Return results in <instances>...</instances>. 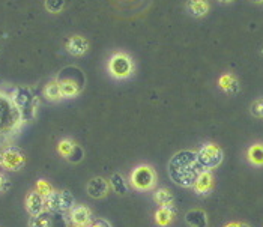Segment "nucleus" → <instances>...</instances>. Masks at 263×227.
<instances>
[{
    "mask_svg": "<svg viewBox=\"0 0 263 227\" xmlns=\"http://www.w3.org/2000/svg\"><path fill=\"white\" fill-rule=\"evenodd\" d=\"M202 172L203 168L197 161L196 150H179L168 160L167 164L168 178L182 188H193Z\"/></svg>",
    "mask_w": 263,
    "mask_h": 227,
    "instance_id": "nucleus-1",
    "label": "nucleus"
},
{
    "mask_svg": "<svg viewBox=\"0 0 263 227\" xmlns=\"http://www.w3.org/2000/svg\"><path fill=\"white\" fill-rule=\"evenodd\" d=\"M23 125V116L11 93L0 90V147L11 145L20 134Z\"/></svg>",
    "mask_w": 263,
    "mask_h": 227,
    "instance_id": "nucleus-2",
    "label": "nucleus"
},
{
    "mask_svg": "<svg viewBox=\"0 0 263 227\" xmlns=\"http://www.w3.org/2000/svg\"><path fill=\"white\" fill-rule=\"evenodd\" d=\"M11 98L18 107L24 124L35 121V118L38 115V108H40V98L36 97L33 89H30L27 86H18L12 90Z\"/></svg>",
    "mask_w": 263,
    "mask_h": 227,
    "instance_id": "nucleus-3",
    "label": "nucleus"
},
{
    "mask_svg": "<svg viewBox=\"0 0 263 227\" xmlns=\"http://www.w3.org/2000/svg\"><path fill=\"white\" fill-rule=\"evenodd\" d=\"M157 184H158V175L152 165H137L133 168V172L129 175V185L136 191H140V193L152 191L157 188Z\"/></svg>",
    "mask_w": 263,
    "mask_h": 227,
    "instance_id": "nucleus-4",
    "label": "nucleus"
},
{
    "mask_svg": "<svg viewBox=\"0 0 263 227\" xmlns=\"http://www.w3.org/2000/svg\"><path fill=\"white\" fill-rule=\"evenodd\" d=\"M134 61L129 54L118 51L115 53L110 61L107 63V69L110 72V75L116 80H126L133 75L134 72Z\"/></svg>",
    "mask_w": 263,
    "mask_h": 227,
    "instance_id": "nucleus-5",
    "label": "nucleus"
},
{
    "mask_svg": "<svg viewBox=\"0 0 263 227\" xmlns=\"http://www.w3.org/2000/svg\"><path fill=\"white\" fill-rule=\"evenodd\" d=\"M27 163V158L20 147L14 145L0 149V168L6 172H20Z\"/></svg>",
    "mask_w": 263,
    "mask_h": 227,
    "instance_id": "nucleus-6",
    "label": "nucleus"
},
{
    "mask_svg": "<svg viewBox=\"0 0 263 227\" xmlns=\"http://www.w3.org/2000/svg\"><path fill=\"white\" fill-rule=\"evenodd\" d=\"M197 161L203 170L212 172L214 168L220 167L224 160L223 149L215 143H206L197 152Z\"/></svg>",
    "mask_w": 263,
    "mask_h": 227,
    "instance_id": "nucleus-7",
    "label": "nucleus"
},
{
    "mask_svg": "<svg viewBox=\"0 0 263 227\" xmlns=\"http://www.w3.org/2000/svg\"><path fill=\"white\" fill-rule=\"evenodd\" d=\"M76 205V199L68 190H54L48 197H45V209L51 212L68 214Z\"/></svg>",
    "mask_w": 263,
    "mask_h": 227,
    "instance_id": "nucleus-8",
    "label": "nucleus"
},
{
    "mask_svg": "<svg viewBox=\"0 0 263 227\" xmlns=\"http://www.w3.org/2000/svg\"><path fill=\"white\" fill-rule=\"evenodd\" d=\"M29 227H69V220L65 217V214L44 211L36 217H30Z\"/></svg>",
    "mask_w": 263,
    "mask_h": 227,
    "instance_id": "nucleus-9",
    "label": "nucleus"
},
{
    "mask_svg": "<svg viewBox=\"0 0 263 227\" xmlns=\"http://www.w3.org/2000/svg\"><path fill=\"white\" fill-rule=\"evenodd\" d=\"M80 77H83V74H79L77 77H72V75H59L56 80L59 83V87H61L62 97L63 98H76L80 95V92L83 90V83L84 79L80 80Z\"/></svg>",
    "mask_w": 263,
    "mask_h": 227,
    "instance_id": "nucleus-10",
    "label": "nucleus"
},
{
    "mask_svg": "<svg viewBox=\"0 0 263 227\" xmlns=\"http://www.w3.org/2000/svg\"><path fill=\"white\" fill-rule=\"evenodd\" d=\"M68 220L74 227H89L93 221L92 209L86 205H74V207L68 212Z\"/></svg>",
    "mask_w": 263,
    "mask_h": 227,
    "instance_id": "nucleus-11",
    "label": "nucleus"
},
{
    "mask_svg": "<svg viewBox=\"0 0 263 227\" xmlns=\"http://www.w3.org/2000/svg\"><path fill=\"white\" fill-rule=\"evenodd\" d=\"M110 182L108 179H104L101 176H97V178H92L89 181V184L86 186V191L87 194L92 197V199H102L105 197L108 193H110Z\"/></svg>",
    "mask_w": 263,
    "mask_h": 227,
    "instance_id": "nucleus-12",
    "label": "nucleus"
},
{
    "mask_svg": "<svg viewBox=\"0 0 263 227\" xmlns=\"http://www.w3.org/2000/svg\"><path fill=\"white\" fill-rule=\"evenodd\" d=\"M24 205H26V211H27V214L30 217H36V215H40L41 212L45 211V199L41 196L36 190H32L26 196Z\"/></svg>",
    "mask_w": 263,
    "mask_h": 227,
    "instance_id": "nucleus-13",
    "label": "nucleus"
},
{
    "mask_svg": "<svg viewBox=\"0 0 263 227\" xmlns=\"http://www.w3.org/2000/svg\"><path fill=\"white\" fill-rule=\"evenodd\" d=\"M214 186V176H212V172H208V170H203L202 173L197 176L193 190L196 194L199 196H204V194H209V191L212 190Z\"/></svg>",
    "mask_w": 263,
    "mask_h": 227,
    "instance_id": "nucleus-14",
    "label": "nucleus"
},
{
    "mask_svg": "<svg viewBox=\"0 0 263 227\" xmlns=\"http://www.w3.org/2000/svg\"><path fill=\"white\" fill-rule=\"evenodd\" d=\"M87 50H89V42H87V40H84L83 36H79V35L71 36L66 42V51L71 56L80 58L84 53H87Z\"/></svg>",
    "mask_w": 263,
    "mask_h": 227,
    "instance_id": "nucleus-15",
    "label": "nucleus"
},
{
    "mask_svg": "<svg viewBox=\"0 0 263 227\" xmlns=\"http://www.w3.org/2000/svg\"><path fill=\"white\" fill-rule=\"evenodd\" d=\"M176 217V209L175 206H160L155 211V223L160 227H167L173 223Z\"/></svg>",
    "mask_w": 263,
    "mask_h": 227,
    "instance_id": "nucleus-16",
    "label": "nucleus"
},
{
    "mask_svg": "<svg viewBox=\"0 0 263 227\" xmlns=\"http://www.w3.org/2000/svg\"><path fill=\"white\" fill-rule=\"evenodd\" d=\"M185 221L190 227H208V215L203 209H191L185 214Z\"/></svg>",
    "mask_w": 263,
    "mask_h": 227,
    "instance_id": "nucleus-17",
    "label": "nucleus"
},
{
    "mask_svg": "<svg viewBox=\"0 0 263 227\" xmlns=\"http://www.w3.org/2000/svg\"><path fill=\"white\" fill-rule=\"evenodd\" d=\"M154 202L158 206H175V196L170 188H157L154 191Z\"/></svg>",
    "mask_w": 263,
    "mask_h": 227,
    "instance_id": "nucleus-18",
    "label": "nucleus"
},
{
    "mask_svg": "<svg viewBox=\"0 0 263 227\" xmlns=\"http://www.w3.org/2000/svg\"><path fill=\"white\" fill-rule=\"evenodd\" d=\"M186 9L193 17L200 18L209 12V3H208V0H188Z\"/></svg>",
    "mask_w": 263,
    "mask_h": 227,
    "instance_id": "nucleus-19",
    "label": "nucleus"
},
{
    "mask_svg": "<svg viewBox=\"0 0 263 227\" xmlns=\"http://www.w3.org/2000/svg\"><path fill=\"white\" fill-rule=\"evenodd\" d=\"M44 98L47 101H51V103H58V101L63 100L58 80H53V82L45 84V87H44Z\"/></svg>",
    "mask_w": 263,
    "mask_h": 227,
    "instance_id": "nucleus-20",
    "label": "nucleus"
},
{
    "mask_svg": "<svg viewBox=\"0 0 263 227\" xmlns=\"http://www.w3.org/2000/svg\"><path fill=\"white\" fill-rule=\"evenodd\" d=\"M218 84H220V87L223 89L224 92H227V93H236V92H239V83L236 80V77L232 75V74H224V75H221L220 80H218Z\"/></svg>",
    "mask_w": 263,
    "mask_h": 227,
    "instance_id": "nucleus-21",
    "label": "nucleus"
},
{
    "mask_svg": "<svg viewBox=\"0 0 263 227\" xmlns=\"http://www.w3.org/2000/svg\"><path fill=\"white\" fill-rule=\"evenodd\" d=\"M108 182H110V188H111L116 194L125 196V194L128 193V184H126L125 178L122 176L121 173H113L111 178L108 179Z\"/></svg>",
    "mask_w": 263,
    "mask_h": 227,
    "instance_id": "nucleus-22",
    "label": "nucleus"
},
{
    "mask_svg": "<svg viewBox=\"0 0 263 227\" xmlns=\"http://www.w3.org/2000/svg\"><path fill=\"white\" fill-rule=\"evenodd\" d=\"M247 158L253 165L260 167L263 165V145L262 143H256V145L250 146L247 150Z\"/></svg>",
    "mask_w": 263,
    "mask_h": 227,
    "instance_id": "nucleus-23",
    "label": "nucleus"
},
{
    "mask_svg": "<svg viewBox=\"0 0 263 227\" xmlns=\"http://www.w3.org/2000/svg\"><path fill=\"white\" fill-rule=\"evenodd\" d=\"M76 145L77 143L72 139H62L61 142L58 143V152H59V155H62L63 158H68Z\"/></svg>",
    "mask_w": 263,
    "mask_h": 227,
    "instance_id": "nucleus-24",
    "label": "nucleus"
},
{
    "mask_svg": "<svg viewBox=\"0 0 263 227\" xmlns=\"http://www.w3.org/2000/svg\"><path fill=\"white\" fill-rule=\"evenodd\" d=\"M35 190H36L41 196L45 199V197H48V196L54 191V186L51 185L48 181H45V179H40V181H36V186H35Z\"/></svg>",
    "mask_w": 263,
    "mask_h": 227,
    "instance_id": "nucleus-25",
    "label": "nucleus"
},
{
    "mask_svg": "<svg viewBox=\"0 0 263 227\" xmlns=\"http://www.w3.org/2000/svg\"><path fill=\"white\" fill-rule=\"evenodd\" d=\"M83 158H84V150H83V147L80 145H76L74 146V149H72V152L69 154V157L66 158L69 163H72V164H79L80 161H83Z\"/></svg>",
    "mask_w": 263,
    "mask_h": 227,
    "instance_id": "nucleus-26",
    "label": "nucleus"
},
{
    "mask_svg": "<svg viewBox=\"0 0 263 227\" xmlns=\"http://www.w3.org/2000/svg\"><path fill=\"white\" fill-rule=\"evenodd\" d=\"M63 5H65L63 0H45V8H47V11H50V12H53V14L61 12Z\"/></svg>",
    "mask_w": 263,
    "mask_h": 227,
    "instance_id": "nucleus-27",
    "label": "nucleus"
},
{
    "mask_svg": "<svg viewBox=\"0 0 263 227\" xmlns=\"http://www.w3.org/2000/svg\"><path fill=\"white\" fill-rule=\"evenodd\" d=\"M251 115L257 119H263V98L260 100H256L254 103L251 104V108H250Z\"/></svg>",
    "mask_w": 263,
    "mask_h": 227,
    "instance_id": "nucleus-28",
    "label": "nucleus"
},
{
    "mask_svg": "<svg viewBox=\"0 0 263 227\" xmlns=\"http://www.w3.org/2000/svg\"><path fill=\"white\" fill-rule=\"evenodd\" d=\"M9 188H11V181L5 175L0 173V193H6Z\"/></svg>",
    "mask_w": 263,
    "mask_h": 227,
    "instance_id": "nucleus-29",
    "label": "nucleus"
},
{
    "mask_svg": "<svg viewBox=\"0 0 263 227\" xmlns=\"http://www.w3.org/2000/svg\"><path fill=\"white\" fill-rule=\"evenodd\" d=\"M89 227H113V226H111V223H110L108 220L97 218V220H93V221L90 223V226Z\"/></svg>",
    "mask_w": 263,
    "mask_h": 227,
    "instance_id": "nucleus-30",
    "label": "nucleus"
},
{
    "mask_svg": "<svg viewBox=\"0 0 263 227\" xmlns=\"http://www.w3.org/2000/svg\"><path fill=\"white\" fill-rule=\"evenodd\" d=\"M224 227H250L247 223H242V221H230L227 223Z\"/></svg>",
    "mask_w": 263,
    "mask_h": 227,
    "instance_id": "nucleus-31",
    "label": "nucleus"
},
{
    "mask_svg": "<svg viewBox=\"0 0 263 227\" xmlns=\"http://www.w3.org/2000/svg\"><path fill=\"white\" fill-rule=\"evenodd\" d=\"M221 3H230V2H233V0H220Z\"/></svg>",
    "mask_w": 263,
    "mask_h": 227,
    "instance_id": "nucleus-32",
    "label": "nucleus"
},
{
    "mask_svg": "<svg viewBox=\"0 0 263 227\" xmlns=\"http://www.w3.org/2000/svg\"><path fill=\"white\" fill-rule=\"evenodd\" d=\"M254 3H263V0H253Z\"/></svg>",
    "mask_w": 263,
    "mask_h": 227,
    "instance_id": "nucleus-33",
    "label": "nucleus"
}]
</instances>
